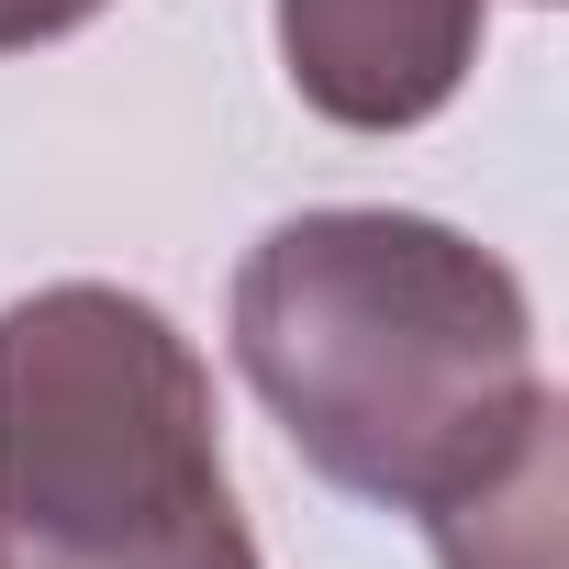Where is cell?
I'll use <instances>...</instances> for the list:
<instances>
[{"label":"cell","mask_w":569,"mask_h":569,"mask_svg":"<svg viewBox=\"0 0 569 569\" xmlns=\"http://www.w3.org/2000/svg\"><path fill=\"white\" fill-rule=\"evenodd\" d=\"M101 12H112V0H0V57H34V46L101 23Z\"/></svg>","instance_id":"obj_4"},{"label":"cell","mask_w":569,"mask_h":569,"mask_svg":"<svg viewBox=\"0 0 569 569\" xmlns=\"http://www.w3.org/2000/svg\"><path fill=\"white\" fill-rule=\"evenodd\" d=\"M234 369L268 425L347 502L458 536L480 513L558 502V391L525 279L391 201H325L268 223L234 268Z\"/></svg>","instance_id":"obj_1"},{"label":"cell","mask_w":569,"mask_h":569,"mask_svg":"<svg viewBox=\"0 0 569 569\" xmlns=\"http://www.w3.org/2000/svg\"><path fill=\"white\" fill-rule=\"evenodd\" d=\"M0 569H257L212 369L146 291L0 302Z\"/></svg>","instance_id":"obj_2"},{"label":"cell","mask_w":569,"mask_h":569,"mask_svg":"<svg viewBox=\"0 0 569 569\" xmlns=\"http://www.w3.org/2000/svg\"><path fill=\"white\" fill-rule=\"evenodd\" d=\"M480 23L491 0H279V68L347 134H413L469 90Z\"/></svg>","instance_id":"obj_3"}]
</instances>
